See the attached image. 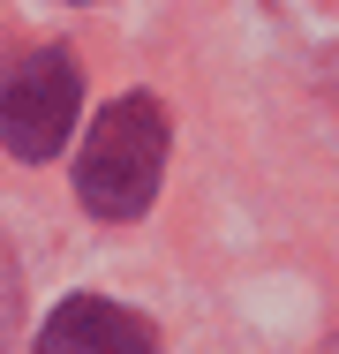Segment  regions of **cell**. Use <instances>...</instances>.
Masks as SVG:
<instances>
[{
    "label": "cell",
    "instance_id": "1",
    "mask_svg": "<svg viewBox=\"0 0 339 354\" xmlns=\"http://www.w3.org/2000/svg\"><path fill=\"white\" fill-rule=\"evenodd\" d=\"M158 174H166V113L158 98H113L98 113V129L75 151V196L98 218H143L158 196Z\"/></svg>",
    "mask_w": 339,
    "mask_h": 354
},
{
    "label": "cell",
    "instance_id": "3",
    "mask_svg": "<svg viewBox=\"0 0 339 354\" xmlns=\"http://www.w3.org/2000/svg\"><path fill=\"white\" fill-rule=\"evenodd\" d=\"M38 354H158V332L121 309V301H98V294H75L46 317Z\"/></svg>",
    "mask_w": 339,
    "mask_h": 354
},
{
    "label": "cell",
    "instance_id": "2",
    "mask_svg": "<svg viewBox=\"0 0 339 354\" xmlns=\"http://www.w3.org/2000/svg\"><path fill=\"white\" fill-rule=\"evenodd\" d=\"M75 106H83L75 53H61V46L30 53L23 68L0 83V143H8V158H23V166L53 158L68 143V129H75Z\"/></svg>",
    "mask_w": 339,
    "mask_h": 354
}]
</instances>
